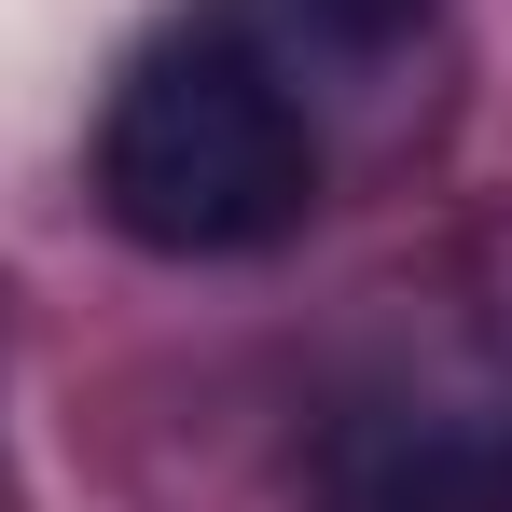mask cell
I'll list each match as a JSON object with an SVG mask.
<instances>
[{
    "mask_svg": "<svg viewBox=\"0 0 512 512\" xmlns=\"http://www.w3.org/2000/svg\"><path fill=\"white\" fill-rule=\"evenodd\" d=\"M97 222L153 263H250L319 208V111L250 14L153 28L97 97Z\"/></svg>",
    "mask_w": 512,
    "mask_h": 512,
    "instance_id": "1",
    "label": "cell"
},
{
    "mask_svg": "<svg viewBox=\"0 0 512 512\" xmlns=\"http://www.w3.org/2000/svg\"><path fill=\"white\" fill-rule=\"evenodd\" d=\"M319 512H512V360L443 346L319 429Z\"/></svg>",
    "mask_w": 512,
    "mask_h": 512,
    "instance_id": "2",
    "label": "cell"
},
{
    "mask_svg": "<svg viewBox=\"0 0 512 512\" xmlns=\"http://www.w3.org/2000/svg\"><path fill=\"white\" fill-rule=\"evenodd\" d=\"M263 42L291 56V42H319V56H388V42H416L443 0H250Z\"/></svg>",
    "mask_w": 512,
    "mask_h": 512,
    "instance_id": "3",
    "label": "cell"
}]
</instances>
